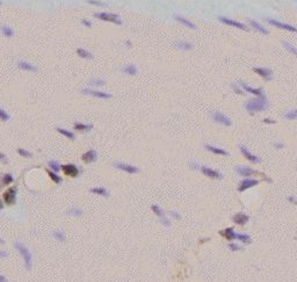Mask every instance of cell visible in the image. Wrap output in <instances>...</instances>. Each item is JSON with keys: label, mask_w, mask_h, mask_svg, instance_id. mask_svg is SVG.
Returning <instances> with one entry per match:
<instances>
[{"label": "cell", "mask_w": 297, "mask_h": 282, "mask_svg": "<svg viewBox=\"0 0 297 282\" xmlns=\"http://www.w3.org/2000/svg\"><path fill=\"white\" fill-rule=\"evenodd\" d=\"M267 106H268V101L266 99V95H262L247 101L245 104V108L250 112H261L267 108Z\"/></svg>", "instance_id": "obj_1"}, {"label": "cell", "mask_w": 297, "mask_h": 282, "mask_svg": "<svg viewBox=\"0 0 297 282\" xmlns=\"http://www.w3.org/2000/svg\"><path fill=\"white\" fill-rule=\"evenodd\" d=\"M14 247L16 249V251H18L21 256H22V258H23L26 269L30 270V269H32V266H33V256H32V252L29 251V249L27 247L25 244H22L21 242H15V243H14Z\"/></svg>", "instance_id": "obj_2"}, {"label": "cell", "mask_w": 297, "mask_h": 282, "mask_svg": "<svg viewBox=\"0 0 297 282\" xmlns=\"http://www.w3.org/2000/svg\"><path fill=\"white\" fill-rule=\"evenodd\" d=\"M94 15H95V18H98V19H100V20L109 21V22L116 23V25H122V20L120 19V16L117 15V14L101 12V13H95Z\"/></svg>", "instance_id": "obj_3"}, {"label": "cell", "mask_w": 297, "mask_h": 282, "mask_svg": "<svg viewBox=\"0 0 297 282\" xmlns=\"http://www.w3.org/2000/svg\"><path fill=\"white\" fill-rule=\"evenodd\" d=\"M2 199H4V202H5L7 206H13V204L16 202V188H15V187L8 188V189L4 193Z\"/></svg>", "instance_id": "obj_4"}, {"label": "cell", "mask_w": 297, "mask_h": 282, "mask_svg": "<svg viewBox=\"0 0 297 282\" xmlns=\"http://www.w3.org/2000/svg\"><path fill=\"white\" fill-rule=\"evenodd\" d=\"M212 118H214L215 122H217V123H219V124H222V125H225V127H230V125H232L231 120L225 114H223V113H221V112L212 113Z\"/></svg>", "instance_id": "obj_5"}, {"label": "cell", "mask_w": 297, "mask_h": 282, "mask_svg": "<svg viewBox=\"0 0 297 282\" xmlns=\"http://www.w3.org/2000/svg\"><path fill=\"white\" fill-rule=\"evenodd\" d=\"M114 167L119 168V170L123 171V172H127V173H130V174H135V173H138L139 168L136 167V166H132V165L126 164V163H121V161H116L113 164Z\"/></svg>", "instance_id": "obj_6"}, {"label": "cell", "mask_w": 297, "mask_h": 282, "mask_svg": "<svg viewBox=\"0 0 297 282\" xmlns=\"http://www.w3.org/2000/svg\"><path fill=\"white\" fill-rule=\"evenodd\" d=\"M81 93H84L86 95H92V97H95V98H99V99L112 98V94L110 93L101 92V91H96V90H92V88H83Z\"/></svg>", "instance_id": "obj_7"}, {"label": "cell", "mask_w": 297, "mask_h": 282, "mask_svg": "<svg viewBox=\"0 0 297 282\" xmlns=\"http://www.w3.org/2000/svg\"><path fill=\"white\" fill-rule=\"evenodd\" d=\"M60 168L63 170L64 172V174L67 175V177H71V178H76L79 175L80 171L79 168L76 166V165L73 164H66V165H63V166H60Z\"/></svg>", "instance_id": "obj_8"}, {"label": "cell", "mask_w": 297, "mask_h": 282, "mask_svg": "<svg viewBox=\"0 0 297 282\" xmlns=\"http://www.w3.org/2000/svg\"><path fill=\"white\" fill-rule=\"evenodd\" d=\"M267 22L271 23L272 26H275L277 28H281V29H284V30H288V32H292V33H297V28L294 26H291L289 23H282L280 21H277L275 19H267Z\"/></svg>", "instance_id": "obj_9"}, {"label": "cell", "mask_w": 297, "mask_h": 282, "mask_svg": "<svg viewBox=\"0 0 297 282\" xmlns=\"http://www.w3.org/2000/svg\"><path fill=\"white\" fill-rule=\"evenodd\" d=\"M219 21H222V22L225 23V25L236 27V28L243 29V30H248V27L246 26L245 23H241V22H239V21H235V20H231V19H229V18H225V16H219Z\"/></svg>", "instance_id": "obj_10"}, {"label": "cell", "mask_w": 297, "mask_h": 282, "mask_svg": "<svg viewBox=\"0 0 297 282\" xmlns=\"http://www.w3.org/2000/svg\"><path fill=\"white\" fill-rule=\"evenodd\" d=\"M259 184V181L255 180V179H244V180H241L240 181V185H239V187H238V190L239 192H244V190L248 189V188H252V187H254V186H257Z\"/></svg>", "instance_id": "obj_11"}, {"label": "cell", "mask_w": 297, "mask_h": 282, "mask_svg": "<svg viewBox=\"0 0 297 282\" xmlns=\"http://www.w3.org/2000/svg\"><path fill=\"white\" fill-rule=\"evenodd\" d=\"M201 172L207 175V177L211 178V179H222L223 175H222V173H219L218 171L216 170H212L210 167H207V166H201Z\"/></svg>", "instance_id": "obj_12"}, {"label": "cell", "mask_w": 297, "mask_h": 282, "mask_svg": "<svg viewBox=\"0 0 297 282\" xmlns=\"http://www.w3.org/2000/svg\"><path fill=\"white\" fill-rule=\"evenodd\" d=\"M238 85L241 86L244 91L252 93V94H254V95H257V97H262V95H265V94H264V91H262L261 88H253V87H251L250 85L245 84L244 81H238Z\"/></svg>", "instance_id": "obj_13"}, {"label": "cell", "mask_w": 297, "mask_h": 282, "mask_svg": "<svg viewBox=\"0 0 297 282\" xmlns=\"http://www.w3.org/2000/svg\"><path fill=\"white\" fill-rule=\"evenodd\" d=\"M236 172H238V174L240 175H244V177H250V175H253L255 174L258 171H254L253 168L248 167V166H244V165H239V166H236Z\"/></svg>", "instance_id": "obj_14"}, {"label": "cell", "mask_w": 297, "mask_h": 282, "mask_svg": "<svg viewBox=\"0 0 297 282\" xmlns=\"http://www.w3.org/2000/svg\"><path fill=\"white\" fill-rule=\"evenodd\" d=\"M81 159L86 164H91V163H94L98 159V153H96L95 150H88L81 156Z\"/></svg>", "instance_id": "obj_15"}, {"label": "cell", "mask_w": 297, "mask_h": 282, "mask_svg": "<svg viewBox=\"0 0 297 282\" xmlns=\"http://www.w3.org/2000/svg\"><path fill=\"white\" fill-rule=\"evenodd\" d=\"M240 151H241L243 156H244L247 160H250V161L254 163V164H259V163H260V158L257 157V156H254L253 153H251L250 150H248L246 146H240Z\"/></svg>", "instance_id": "obj_16"}, {"label": "cell", "mask_w": 297, "mask_h": 282, "mask_svg": "<svg viewBox=\"0 0 297 282\" xmlns=\"http://www.w3.org/2000/svg\"><path fill=\"white\" fill-rule=\"evenodd\" d=\"M248 219H250L248 215H246L244 212H238V214L233 215V217H232V221L236 224H238V225H245L248 222Z\"/></svg>", "instance_id": "obj_17"}, {"label": "cell", "mask_w": 297, "mask_h": 282, "mask_svg": "<svg viewBox=\"0 0 297 282\" xmlns=\"http://www.w3.org/2000/svg\"><path fill=\"white\" fill-rule=\"evenodd\" d=\"M253 71H254L255 73H258L259 76H261V77H262L264 79H266V80H271L272 79V74H273V72H272L271 69H266V67H254Z\"/></svg>", "instance_id": "obj_18"}, {"label": "cell", "mask_w": 297, "mask_h": 282, "mask_svg": "<svg viewBox=\"0 0 297 282\" xmlns=\"http://www.w3.org/2000/svg\"><path fill=\"white\" fill-rule=\"evenodd\" d=\"M219 233H221V236H223L224 238H226L228 240H233V239H236V232H235L233 228H226V229L222 230Z\"/></svg>", "instance_id": "obj_19"}, {"label": "cell", "mask_w": 297, "mask_h": 282, "mask_svg": "<svg viewBox=\"0 0 297 282\" xmlns=\"http://www.w3.org/2000/svg\"><path fill=\"white\" fill-rule=\"evenodd\" d=\"M18 67H20L21 70H25V71H32V72H36L37 71V67L28 62H25V60H21L18 63Z\"/></svg>", "instance_id": "obj_20"}, {"label": "cell", "mask_w": 297, "mask_h": 282, "mask_svg": "<svg viewBox=\"0 0 297 282\" xmlns=\"http://www.w3.org/2000/svg\"><path fill=\"white\" fill-rule=\"evenodd\" d=\"M204 148L208 151H210L211 153H214V155H219V156H229V153H228L225 150H223V149H219V148H215V146H212V145L205 144Z\"/></svg>", "instance_id": "obj_21"}, {"label": "cell", "mask_w": 297, "mask_h": 282, "mask_svg": "<svg viewBox=\"0 0 297 282\" xmlns=\"http://www.w3.org/2000/svg\"><path fill=\"white\" fill-rule=\"evenodd\" d=\"M250 25H251V27H253L255 30H258L259 33L266 34V35H267V34H269V33H268V30H267V29H266L262 25H260L259 22H257L255 20H250Z\"/></svg>", "instance_id": "obj_22"}, {"label": "cell", "mask_w": 297, "mask_h": 282, "mask_svg": "<svg viewBox=\"0 0 297 282\" xmlns=\"http://www.w3.org/2000/svg\"><path fill=\"white\" fill-rule=\"evenodd\" d=\"M91 193H94V194H98V195H101V196H105V197H108L110 194H109V192L106 189V188H103V187H93L89 189Z\"/></svg>", "instance_id": "obj_23"}, {"label": "cell", "mask_w": 297, "mask_h": 282, "mask_svg": "<svg viewBox=\"0 0 297 282\" xmlns=\"http://www.w3.org/2000/svg\"><path fill=\"white\" fill-rule=\"evenodd\" d=\"M175 20L178 21V22H180V23H182V25H185L186 27H188V28H191V29H195L196 28V26L191 22V21H189V20H187L186 18H184V16H180V15H175Z\"/></svg>", "instance_id": "obj_24"}, {"label": "cell", "mask_w": 297, "mask_h": 282, "mask_svg": "<svg viewBox=\"0 0 297 282\" xmlns=\"http://www.w3.org/2000/svg\"><path fill=\"white\" fill-rule=\"evenodd\" d=\"M73 127L78 131H89V130L93 129V124H84V123H79V122L74 123Z\"/></svg>", "instance_id": "obj_25"}, {"label": "cell", "mask_w": 297, "mask_h": 282, "mask_svg": "<svg viewBox=\"0 0 297 282\" xmlns=\"http://www.w3.org/2000/svg\"><path fill=\"white\" fill-rule=\"evenodd\" d=\"M236 239L243 242L244 244H250L252 242L251 236L247 235V233H239V232H236Z\"/></svg>", "instance_id": "obj_26"}, {"label": "cell", "mask_w": 297, "mask_h": 282, "mask_svg": "<svg viewBox=\"0 0 297 282\" xmlns=\"http://www.w3.org/2000/svg\"><path fill=\"white\" fill-rule=\"evenodd\" d=\"M174 46L179 49V50H191L193 49V44L191 43H188V42H184V41H181V42H177Z\"/></svg>", "instance_id": "obj_27"}, {"label": "cell", "mask_w": 297, "mask_h": 282, "mask_svg": "<svg viewBox=\"0 0 297 282\" xmlns=\"http://www.w3.org/2000/svg\"><path fill=\"white\" fill-rule=\"evenodd\" d=\"M122 72L127 73V74H130V76H133L137 73V67L133 65V64H129V65L124 66L122 69Z\"/></svg>", "instance_id": "obj_28"}, {"label": "cell", "mask_w": 297, "mask_h": 282, "mask_svg": "<svg viewBox=\"0 0 297 282\" xmlns=\"http://www.w3.org/2000/svg\"><path fill=\"white\" fill-rule=\"evenodd\" d=\"M77 53L79 55L81 58H85V59H92L93 58V55L89 51H87L85 49H83V48H79V49H77Z\"/></svg>", "instance_id": "obj_29"}, {"label": "cell", "mask_w": 297, "mask_h": 282, "mask_svg": "<svg viewBox=\"0 0 297 282\" xmlns=\"http://www.w3.org/2000/svg\"><path fill=\"white\" fill-rule=\"evenodd\" d=\"M151 209H152V211L157 215V216L159 217V218H161V217H165V212H164V210L161 209L159 206H157V204H152L151 206Z\"/></svg>", "instance_id": "obj_30"}, {"label": "cell", "mask_w": 297, "mask_h": 282, "mask_svg": "<svg viewBox=\"0 0 297 282\" xmlns=\"http://www.w3.org/2000/svg\"><path fill=\"white\" fill-rule=\"evenodd\" d=\"M67 214L74 217H80L83 215V210L77 208V207H72V208H70V209L67 210Z\"/></svg>", "instance_id": "obj_31"}, {"label": "cell", "mask_w": 297, "mask_h": 282, "mask_svg": "<svg viewBox=\"0 0 297 282\" xmlns=\"http://www.w3.org/2000/svg\"><path fill=\"white\" fill-rule=\"evenodd\" d=\"M0 30H1V33L4 34L6 37H12L14 35V30L8 26H2L0 28Z\"/></svg>", "instance_id": "obj_32"}, {"label": "cell", "mask_w": 297, "mask_h": 282, "mask_svg": "<svg viewBox=\"0 0 297 282\" xmlns=\"http://www.w3.org/2000/svg\"><path fill=\"white\" fill-rule=\"evenodd\" d=\"M57 131L62 134V135H64L65 137H67L69 139H74L76 136H74V134H72L71 131H69V130H66V129H63V128H57Z\"/></svg>", "instance_id": "obj_33"}, {"label": "cell", "mask_w": 297, "mask_h": 282, "mask_svg": "<svg viewBox=\"0 0 297 282\" xmlns=\"http://www.w3.org/2000/svg\"><path fill=\"white\" fill-rule=\"evenodd\" d=\"M281 44H282V46H283V48H285V49H287L289 53H294V55H297V49L294 46H291L289 42H285V41H283V42H281Z\"/></svg>", "instance_id": "obj_34"}, {"label": "cell", "mask_w": 297, "mask_h": 282, "mask_svg": "<svg viewBox=\"0 0 297 282\" xmlns=\"http://www.w3.org/2000/svg\"><path fill=\"white\" fill-rule=\"evenodd\" d=\"M48 172V175L51 178V180H52L53 182H56V184H59L60 181H62V178L57 174V173H55L52 171H46Z\"/></svg>", "instance_id": "obj_35"}, {"label": "cell", "mask_w": 297, "mask_h": 282, "mask_svg": "<svg viewBox=\"0 0 297 282\" xmlns=\"http://www.w3.org/2000/svg\"><path fill=\"white\" fill-rule=\"evenodd\" d=\"M284 117L287 120H296L297 118V108L295 109H291L289 112H287L284 114Z\"/></svg>", "instance_id": "obj_36"}, {"label": "cell", "mask_w": 297, "mask_h": 282, "mask_svg": "<svg viewBox=\"0 0 297 282\" xmlns=\"http://www.w3.org/2000/svg\"><path fill=\"white\" fill-rule=\"evenodd\" d=\"M53 238L56 239V240H58V242H64L65 240V233L63 232V231H55L52 233Z\"/></svg>", "instance_id": "obj_37"}, {"label": "cell", "mask_w": 297, "mask_h": 282, "mask_svg": "<svg viewBox=\"0 0 297 282\" xmlns=\"http://www.w3.org/2000/svg\"><path fill=\"white\" fill-rule=\"evenodd\" d=\"M48 165H49V167H50V168L52 170V172H55V173H57V172L60 170L59 164H58L57 161H55V160H50V161L48 163Z\"/></svg>", "instance_id": "obj_38"}, {"label": "cell", "mask_w": 297, "mask_h": 282, "mask_svg": "<svg viewBox=\"0 0 297 282\" xmlns=\"http://www.w3.org/2000/svg\"><path fill=\"white\" fill-rule=\"evenodd\" d=\"M13 180H14V178H13V175L12 174H5L4 177H2V179H1V181H2V185H8V184H11V182H13Z\"/></svg>", "instance_id": "obj_39"}, {"label": "cell", "mask_w": 297, "mask_h": 282, "mask_svg": "<svg viewBox=\"0 0 297 282\" xmlns=\"http://www.w3.org/2000/svg\"><path fill=\"white\" fill-rule=\"evenodd\" d=\"M89 84L93 86H103L106 85V81L102 80V79H91L89 80Z\"/></svg>", "instance_id": "obj_40"}, {"label": "cell", "mask_w": 297, "mask_h": 282, "mask_svg": "<svg viewBox=\"0 0 297 282\" xmlns=\"http://www.w3.org/2000/svg\"><path fill=\"white\" fill-rule=\"evenodd\" d=\"M18 153L20 155V156H22V157H27V158H32L33 157V153L30 152V151H27V150H25V149H18Z\"/></svg>", "instance_id": "obj_41"}, {"label": "cell", "mask_w": 297, "mask_h": 282, "mask_svg": "<svg viewBox=\"0 0 297 282\" xmlns=\"http://www.w3.org/2000/svg\"><path fill=\"white\" fill-rule=\"evenodd\" d=\"M228 247L231 250V251H233V252H237V251H241L243 250V247L240 245H238L236 243H230L228 245Z\"/></svg>", "instance_id": "obj_42"}, {"label": "cell", "mask_w": 297, "mask_h": 282, "mask_svg": "<svg viewBox=\"0 0 297 282\" xmlns=\"http://www.w3.org/2000/svg\"><path fill=\"white\" fill-rule=\"evenodd\" d=\"M159 222L163 224V225H165V226H170L171 225V222H170V219L167 218V217H161V218H159Z\"/></svg>", "instance_id": "obj_43"}, {"label": "cell", "mask_w": 297, "mask_h": 282, "mask_svg": "<svg viewBox=\"0 0 297 282\" xmlns=\"http://www.w3.org/2000/svg\"><path fill=\"white\" fill-rule=\"evenodd\" d=\"M0 118L4 120V121H8V120H9V115H8L5 110H2L1 108H0Z\"/></svg>", "instance_id": "obj_44"}, {"label": "cell", "mask_w": 297, "mask_h": 282, "mask_svg": "<svg viewBox=\"0 0 297 282\" xmlns=\"http://www.w3.org/2000/svg\"><path fill=\"white\" fill-rule=\"evenodd\" d=\"M89 4H92V5H96V6H101V7H107L108 6V4L107 2H102V1H88Z\"/></svg>", "instance_id": "obj_45"}, {"label": "cell", "mask_w": 297, "mask_h": 282, "mask_svg": "<svg viewBox=\"0 0 297 282\" xmlns=\"http://www.w3.org/2000/svg\"><path fill=\"white\" fill-rule=\"evenodd\" d=\"M170 215H171L173 218H175V219H180V218H181V215L179 214L178 211H175V210H171V211H170Z\"/></svg>", "instance_id": "obj_46"}, {"label": "cell", "mask_w": 297, "mask_h": 282, "mask_svg": "<svg viewBox=\"0 0 297 282\" xmlns=\"http://www.w3.org/2000/svg\"><path fill=\"white\" fill-rule=\"evenodd\" d=\"M232 87H233V91H235V92H237L238 94H243V91L240 90V87L238 86V84H236V83L232 84Z\"/></svg>", "instance_id": "obj_47"}, {"label": "cell", "mask_w": 297, "mask_h": 282, "mask_svg": "<svg viewBox=\"0 0 297 282\" xmlns=\"http://www.w3.org/2000/svg\"><path fill=\"white\" fill-rule=\"evenodd\" d=\"M262 122H264V123H269V124H274V123H276V121H275V120H271V118H264V120H262Z\"/></svg>", "instance_id": "obj_48"}, {"label": "cell", "mask_w": 297, "mask_h": 282, "mask_svg": "<svg viewBox=\"0 0 297 282\" xmlns=\"http://www.w3.org/2000/svg\"><path fill=\"white\" fill-rule=\"evenodd\" d=\"M81 23H83V25H85L86 27H92V22H91V21H88V20H86V19L81 20Z\"/></svg>", "instance_id": "obj_49"}, {"label": "cell", "mask_w": 297, "mask_h": 282, "mask_svg": "<svg viewBox=\"0 0 297 282\" xmlns=\"http://www.w3.org/2000/svg\"><path fill=\"white\" fill-rule=\"evenodd\" d=\"M287 199H288V201H289V202H291V203L297 204V199L295 196H291V195H289V196L287 197Z\"/></svg>", "instance_id": "obj_50"}, {"label": "cell", "mask_w": 297, "mask_h": 282, "mask_svg": "<svg viewBox=\"0 0 297 282\" xmlns=\"http://www.w3.org/2000/svg\"><path fill=\"white\" fill-rule=\"evenodd\" d=\"M7 257H8V253H7L6 251L0 250V258H7Z\"/></svg>", "instance_id": "obj_51"}, {"label": "cell", "mask_w": 297, "mask_h": 282, "mask_svg": "<svg viewBox=\"0 0 297 282\" xmlns=\"http://www.w3.org/2000/svg\"><path fill=\"white\" fill-rule=\"evenodd\" d=\"M191 168H194V170H200V168H201V167H200L198 165L195 164V163H191Z\"/></svg>", "instance_id": "obj_52"}, {"label": "cell", "mask_w": 297, "mask_h": 282, "mask_svg": "<svg viewBox=\"0 0 297 282\" xmlns=\"http://www.w3.org/2000/svg\"><path fill=\"white\" fill-rule=\"evenodd\" d=\"M0 159H1L4 163H7V158H6V156H5L4 153H0Z\"/></svg>", "instance_id": "obj_53"}, {"label": "cell", "mask_w": 297, "mask_h": 282, "mask_svg": "<svg viewBox=\"0 0 297 282\" xmlns=\"http://www.w3.org/2000/svg\"><path fill=\"white\" fill-rule=\"evenodd\" d=\"M0 282H8V280L6 279V276H4L0 274Z\"/></svg>", "instance_id": "obj_54"}, {"label": "cell", "mask_w": 297, "mask_h": 282, "mask_svg": "<svg viewBox=\"0 0 297 282\" xmlns=\"http://www.w3.org/2000/svg\"><path fill=\"white\" fill-rule=\"evenodd\" d=\"M275 146H276V148H278V149H281V148H283V144H282V143H276V144H275Z\"/></svg>", "instance_id": "obj_55"}, {"label": "cell", "mask_w": 297, "mask_h": 282, "mask_svg": "<svg viewBox=\"0 0 297 282\" xmlns=\"http://www.w3.org/2000/svg\"><path fill=\"white\" fill-rule=\"evenodd\" d=\"M2 208H4V203H2V201L0 200V210L2 209Z\"/></svg>", "instance_id": "obj_56"}, {"label": "cell", "mask_w": 297, "mask_h": 282, "mask_svg": "<svg viewBox=\"0 0 297 282\" xmlns=\"http://www.w3.org/2000/svg\"><path fill=\"white\" fill-rule=\"evenodd\" d=\"M0 244H1V245H4V244H5V240H4L2 238H0Z\"/></svg>", "instance_id": "obj_57"}, {"label": "cell", "mask_w": 297, "mask_h": 282, "mask_svg": "<svg viewBox=\"0 0 297 282\" xmlns=\"http://www.w3.org/2000/svg\"><path fill=\"white\" fill-rule=\"evenodd\" d=\"M127 42V46H131V43H130V41H126Z\"/></svg>", "instance_id": "obj_58"}, {"label": "cell", "mask_w": 297, "mask_h": 282, "mask_svg": "<svg viewBox=\"0 0 297 282\" xmlns=\"http://www.w3.org/2000/svg\"><path fill=\"white\" fill-rule=\"evenodd\" d=\"M0 5H1V1H0Z\"/></svg>", "instance_id": "obj_59"}]
</instances>
